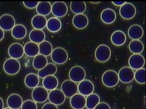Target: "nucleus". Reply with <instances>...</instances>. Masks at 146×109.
Masks as SVG:
<instances>
[{"mask_svg": "<svg viewBox=\"0 0 146 109\" xmlns=\"http://www.w3.org/2000/svg\"><path fill=\"white\" fill-rule=\"evenodd\" d=\"M103 84L107 87H114L119 81L117 73L114 70H108L104 73L102 76Z\"/></svg>", "mask_w": 146, "mask_h": 109, "instance_id": "f257e3e1", "label": "nucleus"}, {"mask_svg": "<svg viewBox=\"0 0 146 109\" xmlns=\"http://www.w3.org/2000/svg\"><path fill=\"white\" fill-rule=\"evenodd\" d=\"M51 58L55 63L58 65H61L67 61L68 54L64 48L58 47L52 50Z\"/></svg>", "mask_w": 146, "mask_h": 109, "instance_id": "f03ea898", "label": "nucleus"}, {"mask_svg": "<svg viewBox=\"0 0 146 109\" xmlns=\"http://www.w3.org/2000/svg\"><path fill=\"white\" fill-rule=\"evenodd\" d=\"M111 54V49L108 46L106 45H100L97 47L95 51V57L100 62H105L109 60Z\"/></svg>", "mask_w": 146, "mask_h": 109, "instance_id": "7ed1b4c3", "label": "nucleus"}, {"mask_svg": "<svg viewBox=\"0 0 146 109\" xmlns=\"http://www.w3.org/2000/svg\"><path fill=\"white\" fill-rule=\"evenodd\" d=\"M3 69L4 72L8 75H16L20 70V63L17 59L9 58L4 63Z\"/></svg>", "mask_w": 146, "mask_h": 109, "instance_id": "20e7f679", "label": "nucleus"}, {"mask_svg": "<svg viewBox=\"0 0 146 109\" xmlns=\"http://www.w3.org/2000/svg\"><path fill=\"white\" fill-rule=\"evenodd\" d=\"M61 89L67 98L71 97L78 92L77 84L70 79L64 81L61 85Z\"/></svg>", "mask_w": 146, "mask_h": 109, "instance_id": "39448f33", "label": "nucleus"}, {"mask_svg": "<svg viewBox=\"0 0 146 109\" xmlns=\"http://www.w3.org/2000/svg\"><path fill=\"white\" fill-rule=\"evenodd\" d=\"M48 91L43 86H37L33 89L32 91V97L35 102L42 103L45 102L48 97Z\"/></svg>", "mask_w": 146, "mask_h": 109, "instance_id": "423d86ee", "label": "nucleus"}, {"mask_svg": "<svg viewBox=\"0 0 146 109\" xmlns=\"http://www.w3.org/2000/svg\"><path fill=\"white\" fill-rule=\"evenodd\" d=\"M86 76L84 68L80 66H75L71 68L69 72L70 79L75 83H80L83 81Z\"/></svg>", "mask_w": 146, "mask_h": 109, "instance_id": "0eeeda50", "label": "nucleus"}, {"mask_svg": "<svg viewBox=\"0 0 146 109\" xmlns=\"http://www.w3.org/2000/svg\"><path fill=\"white\" fill-rule=\"evenodd\" d=\"M136 8L134 5L131 3L126 2L121 6L119 10L120 16L125 20L131 19L136 14Z\"/></svg>", "mask_w": 146, "mask_h": 109, "instance_id": "6e6552de", "label": "nucleus"}, {"mask_svg": "<svg viewBox=\"0 0 146 109\" xmlns=\"http://www.w3.org/2000/svg\"><path fill=\"white\" fill-rule=\"evenodd\" d=\"M134 74L133 70L130 67H122L118 73L119 81L125 84L130 83L134 79Z\"/></svg>", "mask_w": 146, "mask_h": 109, "instance_id": "1a4fd4ad", "label": "nucleus"}, {"mask_svg": "<svg viewBox=\"0 0 146 109\" xmlns=\"http://www.w3.org/2000/svg\"><path fill=\"white\" fill-rule=\"evenodd\" d=\"M68 6L63 1H56L52 6L51 12L57 18L63 17L67 13Z\"/></svg>", "mask_w": 146, "mask_h": 109, "instance_id": "9d476101", "label": "nucleus"}, {"mask_svg": "<svg viewBox=\"0 0 146 109\" xmlns=\"http://www.w3.org/2000/svg\"><path fill=\"white\" fill-rule=\"evenodd\" d=\"M48 99L50 103L56 106H60L65 102L66 97L61 90L56 89L50 91Z\"/></svg>", "mask_w": 146, "mask_h": 109, "instance_id": "9b49d317", "label": "nucleus"}, {"mask_svg": "<svg viewBox=\"0 0 146 109\" xmlns=\"http://www.w3.org/2000/svg\"><path fill=\"white\" fill-rule=\"evenodd\" d=\"M16 24L15 18L11 15L6 14L0 17V28L4 31H9L13 29Z\"/></svg>", "mask_w": 146, "mask_h": 109, "instance_id": "f8f14e48", "label": "nucleus"}, {"mask_svg": "<svg viewBox=\"0 0 146 109\" xmlns=\"http://www.w3.org/2000/svg\"><path fill=\"white\" fill-rule=\"evenodd\" d=\"M145 58L140 54H134L129 58L128 64L130 68L133 70L140 69L145 65Z\"/></svg>", "mask_w": 146, "mask_h": 109, "instance_id": "ddd939ff", "label": "nucleus"}, {"mask_svg": "<svg viewBox=\"0 0 146 109\" xmlns=\"http://www.w3.org/2000/svg\"><path fill=\"white\" fill-rule=\"evenodd\" d=\"M78 92L84 96H88L93 93L95 87L92 82L89 79H84L78 85Z\"/></svg>", "mask_w": 146, "mask_h": 109, "instance_id": "4468645a", "label": "nucleus"}, {"mask_svg": "<svg viewBox=\"0 0 146 109\" xmlns=\"http://www.w3.org/2000/svg\"><path fill=\"white\" fill-rule=\"evenodd\" d=\"M8 53L11 58L20 59L24 54V47L20 43H13L9 47Z\"/></svg>", "mask_w": 146, "mask_h": 109, "instance_id": "2eb2a0df", "label": "nucleus"}, {"mask_svg": "<svg viewBox=\"0 0 146 109\" xmlns=\"http://www.w3.org/2000/svg\"><path fill=\"white\" fill-rule=\"evenodd\" d=\"M70 104L74 109H83L86 106V97L77 93L70 98Z\"/></svg>", "mask_w": 146, "mask_h": 109, "instance_id": "dca6fc26", "label": "nucleus"}, {"mask_svg": "<svg viewBox=\"0 0 146 109\" xmlns=\"http://www.w3.org/2000/svg\"><path fill=\"white\" fill-rule=\"evenodd\" d=\"M74 26L78 29H83L89 24V19L84 14H76L72 20Z\"/></svg>", "mask_w": 146, "mask_h": 109, "instance_id": "f3484780", "label": "nucleus"}, {"mask_svg": "<svg viewBox=\"0 0 146 109\" xmlns=\"http://www.w3.org/2000/svg\"><path fill=\"white\" fill-rule=\"evenodd\" d=\"M23 99L19 95L12 94L9 95L7 100L8 107L12 109H19L22 106Z\"/></svg>", "mask_w": 146, "mask_h": 109, "instance_id": "a211bd4d", "label": "nucleus"}, {"mask_svg": "<svg viewBox=\"0 0 146 109\" xmlns=\"http://www.w3.org/2000/svg\"><path fill=\"white\" fill-rule=\"evenodd\" d=\"M128 35L132 40H139L143 35V29L140 25L134 24L129 27Z\"/></svg>", "mask_w": 146, "mask_h": 109, "instance_id": "6ab92c4d", "label": "nucleus"}, {"mask_svg": "<svg viewBox=\"0 0 146 109\" xmlns=\"http://www.w3.org/2000/svg\"><path fill=\"white\" fill-rule=\"evenodd\" d=\"M100 18L102 21L106 24H111L116 20V13L113 9L106 8L102 11Z\"/></svg>", "mask_w": 146, "mask_h": 109, "instance_id": "aec40b11", "label": "nucleus"}, {"mask_svg": "<svg viewBox=\"0 0 146 109\" xmlns=\"http://www.w3.org/2000/svg\"><path fill=\"white\" fill-rule=\"evenodd\" d=\"M57 72V67L56 65L52 63H49L42 69L38 70V75L40 78L43 79L46 76L54 75Z\"/></svg>", "mask_w": 146, "mask_h": 109, "instance_id": "412c9836", "label": "nucleus"}, {"mask_svg": "<svg viewBox=\"0 0 146 109\" xmlns=\"http://www.w3.org/2000/svg\"><path fill=\"white\" fill-rule=\"evenodd\" d=\"M42 85L48 91L54 90L58 86V79L54 75L46 76L43 78Z\"/></svg>", "mask_w": 146, "mask_h": 109, "instance_id": "4be33fe9", "label": "nucleus"}, {"mask_svg": "<svg viewBox=\"0 0 146 109\" xmlns=\"http://www.w3.org/2000/svg\"><path fill=\"white\" fill-rule=\"evenodd\" d=\"M24 54L27 56L34 57L39 53V49L38 44L29 41L24 47Z\"/></svg>", "mask_w": 146, "mask_h": 109, "instance_id": "5701e85b", "label": "nucleus"}, {"mask_svg": "<svg viewBox=\"0 0 146 109\" xmlns=\"http://www.w3.org/2000/svg\"><path fill=\"white\" fill-rule=\"evenodd\" d=\"M127 36L125 33L121 31H116L114 32L111 36V41L114 45L121 46L125 43Z\"/></svg>", "mask_w": 146, "mask_h": 109, "instance_id": "b1692460", "label": "nucleus"}, {"mask_svg": "<svg viewBox=\"0 0 146 109\" xmlns=\"http://www.w3.org/2000/svg\"><path fill=\"white\" fill-rule=\"evenodd\" d=\"M29 37L31 41L36 44H40L45 41L46 38L45 33L42 30L34 29L30 32Z\"/></svg>", "mask_w": 146, "mask_h": 109, "instance_id": "393cba45", "label": "nucleus"}, {"mask_svg": "<svg viewBox=\"0 0 146 109\" xmlns=\"http://www.w3.org/2000/svg\"><path fill=\"white\" fill-rule=\"evenodd\" d=\"M47 23L45 16L39 14L34 16L31 20L32 26L35 29H43L46 26Z\"/></svg>", "mask_w": 146, "mask_h": 109, "instance_id": "a878e982", "label": "nucleus"}, {"mask_svg": "<svg viewBox=\"0 0 146 109\" xmlns=\"http://www.w3.org/2000/svg\"><path fill=\"white\" fill-rule=\"evenodd\" d=\"M27 34V30L22 24L15 25L11 30V35L14 38L18 40L23 39Z\"/></svg>", "mask_w": 146, "mask_h": 109, "instance_id": "bb28decb", "label": "nucleus"}, {"mask_svg": "<svg viewBox=\"0 0 146 109\" xmlns=\"http://www.w3.org/2000/svg\"><path fill=\"white\" fill-rule=\"evenodd\" d=\"M40 82L39 77L38 75L30 73L27 74L24 79V83L27 87L29 88H35L38 85Z\"/></svg>", "mask_w": 146, "mask_h": 109, "instance_id": "cd10ccee", "label": "nucleus"}, {"mask_svg": "<svg viewBox=\"0 0 146 109\" xmlns=\"http://www.w3.org/2000/svg\"><path fill=\"white\" fill-rule=\"evenodd\" d=\"M46 26L49 32L55 33L58 32L61 29L62 23L58 18L55 17H51L47 20Z\"/></svg>", "mask_w": 146, "mask_h": 109, "instance_id": "c85d7f7f", "label": "nucleus"}, {"mask_svg": "<svg viewBox=\"0 0 146 109\" xmlns=\"http://www.w3.org/2000/svg\"><path fill=\"white\" fill-rule=\"evenodd\" d=\"M48 64L47 57L40 54L34 57L33 61V68L37 70L42 69Z\"/></svg>", "mask_w": 146, "mask_h": 109, "instance_id": "c756f323", "label": "nucleus"}, {"mask_svg": "<svg viewBox=\"0 0 146 109\" xmlns=\"http://www.w3.org/2000/svg\"><path fill=\"white\" fill-rule=\"evenodd\" d=\"M52 5L48 1L39 2L36 7V11L39 15L46 16L49 15L51 12Z\"/></svg>", "mask_w": 146, "mask_h": 109, "instance_id": "7c9ffc66", "label": "nucleus"}, {"mask_svg": "<svg viewBox=\"0 0 146 109\" xmlns=\"http://www.w3.org/2000/svg\"><path fill=\"white\" fill-rule=\"evenodd\" d=\"M70 8L72 12L75 14H83L86 9V5L84 1H72Z\"/></svg>", "mask_w": 146, "mask_h": 109, "instance_id": "2f4dec72", "label": "nucleus"}, {"mask_svg": "<svg viewBox=\"0 0 146 109\" xmlns=\"http://www.w3.org/2000/svg\"><path fill=\"white\" fill-rule=\"evenodd\" d=\"M100 102V97L96 93H92L86 98V106L87 109H94Z\"/></svg>", "mask_w": 146, "mask_h": 109, "instance_id": "473e14b6", "label": "nucleus"}, {"mask_svg": "<svg viewBox=\"0 0 146 109\" xmlns=\"http://www.w3.org/2000/svg\"><path fill=\"white\" fill-rule=\"evenodd\" d=\"M39 54L45 56H50L52 52V46L48 41H44L38 45Z\"/></svg>", "mask_w": 146, "mask_h": 109, "instance_id": "72a5a7b5", "label": "nucleus"}, {"mask_svg": "<svg viewBox=\"0 0 146 109\" xmlns=\"http://www.w3.org/2000/svg\"><path fill=\"white\" fill-rule=\"evenodd\" d=\"M129 48L133 54H140L143 51L144 47L140 40H132L129 43Z\"/></svg>", "mask_w": 146, "mask_h": 109, "instance_id": "f704fd0d", "label": "nucleus"}, {"mask_svg": "<svg viewBox=\"0 0 146 109\" xmlns=\"http://www.w3.org/2000/svg\"><path fill=\"white\" fill-rule=\"evenodd\" d=\"M145 73L146 70L145 68H141L140 69L137 70L134 74V79L135 81L139 84H145Z\"/></svg>", "mask_w": 146, "mask_h": 109, "instance_id": "c9c22d12", "label": "nucleus"}, {"mask_svg": "<svg viewBox=\"0 0 146 109\" xmlns=\"http://www.w3.org/2000/svg\"><path fill=\"white\" fill-rule=\"evenodd\" d=\"M21 109H38L36 102L34 100H27L23 102Z\"/></svg>", "mask_w": 146, "mask_h": 109, "instance_id": "e433bc0d", "label": "nucleus"}, {"mask_svg": "<svg viewBox=\"0 0 146 109\" xmlns=\"http://www.w3.org/2000/svg\"><path fill=\"white\" fill-rule=\"evenodd\" d=\"M23 3L25 7L29 9H33L37 7L39 1H23Z\"/></svg>", "mask_w": 146, "mask_h": 109, "instance_id": "4c0bfd02", "label": "nucleus"}, {"mask_svg": "<svg viewBox=\"0 0 146 109\" xmlns=\"http://www.w3.org/2000/svg\"><path fill=\"white\" fill-rule=\"evenodd\" d=\"M94 109H111V108L108 104L102 102H100Z\"/></svg>", "mask_w": 146, "mask_h": 109, "instance_id": "58836bf2", "label": "nucleus"}, {"mask_svg": "<svg viewBox=\"0 0 146 109\" xmlns=\"http://www.w3.org/2000/svg\"><path fill=\"white\" fill-rule=\"evenodd\" d=\"M42 109H58L57 106L52 103H47L43 105Z\"/></svg>", "mask_w": 146, "mask_h": 109, "instance_id": "ea45409f", "label": "nucleus"}, {"mask_svg": "<svg viewBox=\"0 0 146 109\" xmlns=\"http://www.w3.org/2000/svg\"><path fill=\"white\" fill-rule=\"evenodd\" d=\"M127 2L125 1H112V3L115 6H122L124 4Z\"/></svg>", "mask_w": 146, "mask_h": 109, "instance_id": "a19ab883", "label": "nucleus"}, {"mask_svg": "<svg viewBox=\"0 0 146 109\" xmlns=\"http://www.w3.org/2000/svg\"><path fill=\"white\" fill-rule=\"evenodd\" d=\"M5 33L4 31L0 28V41L3 40V39L4 37Z\"/></svg>", "mask_w": 146, "mask_h": 109, "instance_id": "79ce46f5", "label": "nucleus"}, {"mask_svg": "<svg viewBox=\"0 0 146 109\" xmlns=\"http://www.w3.org/2000/svg\"><path fill=\"white\" fill-rule=\"evenodd\" d=\"M4 104L3 99L1 97H0V109H4Z\"/></svg>", "mask_w": 146, "mask_h": 109, "instance_id": "37998d69", "label": "nucleus"}, {"mask_svg": "<svg viewBox=\"0 0 146 109\" xmlns=\"http://www.w3.org/2000/svg\"><path fill=\"white\" fill-rule=\"evenodd\" d=\"M91 3H95V4H97V3H100V1H98V2H93V1H91Z\"/></svg>", "mask_w": 146, "mask_h": 109, "instance_id": "c03bdc74", "label": "nucleus"}, {"mask_svg": "<svg viewBox=\"0 0 146 109\" xmlns=\"http://www.w3.org/2000/svg\"><path fill=\"white\" fill-rule=\"evenodd\" d=\"M4 109H12L11 108H9V107H7V108H4Z\"/></svg>", "mask_w": 146, "mask_h": 109, "instance_id": "a18cd8bd", "label": "nucleus"}]
</instances>
